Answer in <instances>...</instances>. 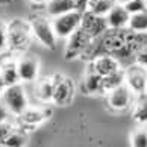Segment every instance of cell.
<instances>
[{"label":"cell","mask_w":147,"mask_h":147,"mask_svg":"<svg viewBox=\"0 0 147 147\" xmlns=\"http://www.w3.org/2000/svg\"><path fill=\"white\" fill-rule=\"evenodd\" d=\"M120 68H121L120 59L111 53H102V55H97L94 59H91V70L100 74L102 78L117 71Z\"/></svg>","instance_id":"obj_11"},{"label":"cell","mask_w":147,"mask_h":147,"mask_svg":"<svg viewBox=\"0 0 147 147\" xmlns=\"http://www.w3.org/2000/svg\"><path fill=\"white\" fill-rule=\"evenodd\" d=\"M14 129H15V126L12 123H9L8 120L0 123V146H3V141L9 137V134L12 132Z\"/></svg>","instance_id":"obj_26"},{"label":"cell","mask_w":147,"mask_h":147,"mask_svg":"<svg viewBox=\"0 0 147 147\" xmlns=\"http://www.w3.org/2000/svg\"><path fill=\"white\" fill-rule=\"evenodd\" d=\"M0 74L5 79L8 85H14L20 82V76L17 70V61L11 56H3L0 58Z\"/></svg>","instance_id":"obj_14"},{"label":"cell","mask_w":147,"mask_h":147,"mask_svg":"<svg viewBox=\"0 0 147 147\" xmlns=\"http://www.w3.org/2000/svg\"><path fill=\"white\" fill-rule=\"evenodd\" d=\"M132 118L140 126L147 124V92L137 94L132 102Z\"/></svg>","instance_id":"obj_15"},{"label":"cell","mask_w":147,"mask_h":147,"mask_svg":"<svg viewBox=\"0 0 147 147\" xmlns=\"http://www.w3.org/2000/svg\"><path fill=\"white\" fill-rule=\"evenodd\" d=\"M106 23H108V29H126L130 14L126 11V8L121 3H115L114 6L109 9V12L105 15Z\"/></svg>","instance_id":"obj_13"},{"label":"cell","mask_w":147,"mask_h":147,"mask_svg":"<svg viewBox=\"0 0 147 147\" xmlns=\"http://www.w3.org/2000/svg\"><path fill=\"white\" fill-rule=\"evenodd\" d=\"M29 3L35 5V6H41V5H46L47 0H29Z\"/></svg>","instance_id":"obj_29"},{"label":"cell","mask_w":147,"mask_h":147,"mask_svg":"<svg viewBox=\"0 0 147 147\" xmlns=\"http://www.w3.org/2000/svg\"><path fill=\"white\" fill-rule=\"evenodd\" d=\"M32 40V30L28 21L15 18L8 23V49L15 55H21L28 50Z\"/></svg>","instance_id":"obj_1"},{"label":"cell","mask_w":147,"mask_h":147,"mask_svg":"<svg viewBox=\"0 0 147 147\" xmlns=\"http://www.w3.org/2000/svg\"><path fill=\"white\" fill-rule=\"evenodd\" d=\"M127 29L137 34H147V9L130 15Z\"/></svg>","instance_id":"obj_20"},{"label":"cell","mask_w":147,"mask_h":147,"mask_svg":"<svg viewBox=\"0 0 147 147\" xmlns=\"http://www.w3.org/2000/svg\"><path fill=\"white\" fill-rule=\"evenodd\" d=\"M123 84H124V70L120 68V70H117V71H114V73L103 78V80H102V94H106V92H109L111 90L117 88V86L123 85Z\"/></svg>","instance_id":"obj_19"},{"label":"cell","mask_w":147,"mask_h":147,"mask_svg":"<svg viewBox=\"0 0 147 147\" xmlns=\"http://www.w3.org/2000/svg\"><path fill=\"white\" fill-rule=\"evenodd\" d=\"M17 61V70H18V76H20V82H34L38 79L40 74V61L38 58L34 55H26L21 53L18 55Z\"/></svg>","instance_id":"obj_9"},{"label":"cell","mask_w":147,"mask_h":147,"mask_svg":"<svg viewBox=\"0 0 147 147\" xmlns=\"http://www.w3.org/2000/svg\"><path fill=\"white\" fill-rule=\"evenodd\" d=\"M80 23H82V11L79 9H73L61 15H56V17H52V28L59 40L68 38L76 29L80 28Z\"/></svg>","instance_id":"obj_3"},{"label":"cell","mask_w":147,"mask_h":147,"mask_svg":"<svg viewBox=\"0 0 147 147\" xmlns=\"http://www.w3.org/2000/svg\"><path fill=\"white\" fill-rule=\"evenodd\" d=\"M134 97L135 94L129 90V86L123 84L111 90L109 92H106V103L114 112H123L132 106Z\"/></svg>","instance_id":"obj_6"},{"label":"cell","mask_w":147,"mask_h":147,"mask_svg":"<svg viewBox=\"0 0 147 147\" xmlns=\"http://www.w3.org/2000/svg\"><path fill=\"white\" fill-rule=\"evenodd\" d=\"M30 30H32V36L40 42L41 46H44L47 49H53L56 47V35L53 32L52 28V20H49L46 15H34L29 21Z\"/></svg>","instance_id":"obj_2"},{"label":"cell","mask_w":147,"mask_h":147,"mask_svg":"<svg viewBox=\"0 0 147 147\" xmlns=\"http://www.w3.org/2000/svg\"><path fill=\"white\" fill-rule=\"evenodd\" d=\"M55 88H53L52 103L56 106H68L74 99L73 80L62 74H55Z\"/></svg>","instance_id":"obj_5"},{"label":"cell","mask_w":147,"mask_h":147,"mask_svg":"<svg viewBox=\"0 0 147 147\" xmlns=\"http://www.w3.org/2000/svg\"><path fill=\"white\" fill-rule=\"evenodd\" d=\"M0 100L3 102V105L8 108L9 114L12 115H20L26 108L29 106V100H28V96L24 92V88L18 84H14V85H8L6 88L2 91L0 94Z\"/></svg>","instance_id":"obj_4"},{"label":"cell","mask_w":147,"mask_h":147,"mask_svg":"<svg viewBox=\"0 0 147 147\" xmlns=\"http://www.w3.org/2000/svg\"><path fill=\"white\" fill-rule=\"evenodd\" d=\"M130 144L134 147H147V129L140 127L130 135Z\"/></svg>","instance_id":"obj_23"},{"label":"cell","mask_w":147,"mask_h":147,"mask_svg":"<svg viewBox=\"0 0 147 147\" xmlns=\"http://www.w3.org/2000/svg\"><path fill=\"white\" fill-rule=\"evenodd\" d=\"M28 144V137L23 130H20L15 127L12 132L9 134V137L3 141V146L5 147H23Z\"/></svg>","instance_id":"obj_22"},{"label":"cell","mask_w":147,"mask_h":147,"mask_svg":"<svg viewBox=\"0 0 147 147\" xmlns=\"http://www.w3.org/2000/svg\"><path fill=\"white\" fill-rule=\"evenodd\" d=\"M115 3H117V0H90L85 11H88V12H91V14L105 17Z\"/></svg>","instance_id":"obj_21"},{"label":"cell","mask_w":147,"mask_h":147,"mask_svg":"<svg viewBox=\"0 0 147 147\" xmlns=\"http://www.w3.org/2000/svg\"><path fill=\"white\" fill-rule=\"evenodd\" d=\"M8 118H9V111H8V108L3 105V102L0 100V123L6 121Z\"/></svg>","instance_id":"obj_28"},{"label":"cell","mask_w":147,"mask_h":147,"mask_svg":"<svg viewBox=\"0 0 147 147\" xmlns=\"http://www.w3.org/2000/svg\"><path fill=\"white\" fill-rule=\"evenodd\" d=\"M50 117H52V109L49 106H42V108L28 106L20 115H17L21 127H36Z\"/></svg>","instance_id":"obj_10"},{"label":"cell","mask_w":147,"mask_h":147,"mask_svg":"<svg viewBox=\"0 0 147 147\" xmlns=\"http://www.w3.org/2000/svg\"><path fill=\"white\" fill-rule=\"evenodd\" d=\"M123 6L132 15V14H137V12H141V11L147 9V3H146V0H130V2L124 3Z\"/></svg>","instance_id":"obj_24"},{"label":"cell","mask_w":147,"mask_h":147,"mask_svg":"<svg viewBox=\"0 0 147 147\" xmlns=\"http://www.w3.org/2000/svg\"><path fill=\"white\" fill-rule=\"evenodd\" d=\"M124 84L129 86V90L135 96L147 92V68L135 62L129 65L124 70Z\"/></svg>","instance_id":"obj_8"},{"label":"cell","mask_w":147,"mask_h":147,"mask_svg":"<svg viewBox=\"0 0 147 147\" xmlns=\"http://www.w3.org/2000/svg\"><path fill=\"white\" fill-rule=\"evenodd\" d=\"M146 3H147V0H146Z\"/></svg>","instance_id":"obj_32"},{"label":"cell","mask_w":147,"mask_h":147,"mask_svg":"<svg viewBox=\"0 0 147 147\" xmlns=\"http://www.w3.org/2000/svg\"><path fill=\"white\" fill-rule=\"evenodd\" d=\"M6 88V82H5V79L2 78V74H0V94H2V91Z\"/></svg>","instance_id":"obj_30"},{"label":"cell","mask_w":147,"mask_h":147,"mask_svg":"<svg viewBox=\"0 0 147 147\" xmlns=\"http://www.w3.org/2000/svg\"><path fill=\"white\" fill-rule=\"evenodd\" d=\"M65 40H67V46H65L64 55H65V59L71 61V59L79 58V56L84 55V52L86 50V47L90 46L92 38L86 34L82 28H79V29H76L68 38H65Z\"/></svg>","instance_id":"obj_7"},{"label":"cell","mask_w":147,"mask_h":147,"mask_svg":"<svg viewBox=\"0 0 147 147\" xmlns=\"http://www.w3.org/2000/svg\"><path fill=\"white\" fill-rule=\"evenodd\" d=\"M80 28L91 38H99L108 30V23H106V18L102 17V15H96V14L88 12V11H84Z\"/></svg>","instance_id":"obj_12"},{"label":"cell","mask_w":147,"mask_h":147,"mask_svg":"<svg viewBox=\"0 0 147 147\" xmlns=\"http://www.w3.org/2000/svg\"><path fill=\"white\" fill-rule=\"evenodd\" d=\"M8 50V23L0 20V55Z\"/></svg>","instance_id":"obj_25"},{"label":"cell","mask_w":147,"mask_h":147,"mask_svg":"<svg viewBox=\"0 0 147 147\" xmlns=\"http://www.w3.org/2000/svg\"><path fill=\"white\" fill-rule=\"evenodd\" d=\"M127 2H130V0H117V3H121V5L127 3Z\"/></svg>","instance_id":"obj_31"},{"label":"cell","mask_w":147,"mask_h":147,"mask_svg":"<svg viewBox=\"0 0 147 147\" xmlns=\"http://www.w3.org/2000/svg\"><path fill=\"white\" fill-rule=\"evenodd\" d=\"M102 80H103L102 76L97 74L96 71H92L90 68L88 73H86L85 78H84V91L86 94H97V92H102Z\"/></svg>","instance_id":"obj_18"},{"label":"cell","mask_w":147,"mask_h":147,"mask_svg":"<svg viewBox=\"0 0 147 147\" xmlns=\"http://www.w3.org/2000/svg\"><path fill=\"white\" fill-rule=\"evenodd\" d=\"M53 88H55V78H44L38 80L36 88H35V96L36 99L42 103H50L52 96H53Z\"/></svg>","instance_id":"obj_16"},{"label":"cell","mask_w":147,"mask_h":147,"mask_svg":"<svg viewBox=\"0 0 147 147\" xmlns=\"http://www.w3.org/2000/svg\"><path fill=\"white\" fill-rule=\"evenodd\" d=\"M134 62L141 65V67L147 68V42L137 52V55L134 56Z\"/></svg>","instance_id":"obj_27"},{"label":"cell","mask_w":147,"mask_h":147,"mask_svg":"<svg viewBox=\"0 0 147 147\" xmlns=\"http://www.w3.org/2000/svg\"><path fill=\"white\" fill-rule=\"evenodd\" d=\"M73 9H76L74 0H47L46 3V12L49 17H56Z\"/></svg>","instance_id":"obj_17"}]
</instances>
